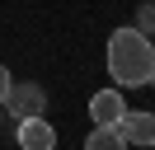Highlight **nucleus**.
<instances>
[{
    "mask_svg": "<svg viewBox=\"0 0 155 150\" xmlns=\"http://www.w3.org/2000/svg\"><path fill=\"white\" fill-rule=\"evenodd\" d=\"M104 61H108V75L117 89H141L155 75V42L146 38V28H113Z\"/></svg>",
    "mask_w": 155,
    "mask_h": 150,
    "instance_id": "1",
    "label": "nucleus"
},
{
    "mask_svg": "<svg viewBox=\"0 0 155 150\" xmlns=\"http://www.w3.org/2000/svg\"><path fill=\"white\" fill-rule=\"evenodd\" d=\"M0 108H10V117H42L47 112V89L42 84H28V80H14Z\"/></svg>",
    "mask_w": 155,
    "mask_h": 150,
    "instance_id": "2",
    "label": "nucleus"
},
{
    "mask_svg": "<svg viewBox=\"0 0 155 150\" xmlns=\"http://www.w3.org/2000/svg\"><path fill=\"white\" fill-rule=\"evenodd\" d=\"M117 131L127 136V145H146V150H150V145H155V112H146V108H127L122 122H117Z\"/></svg>",
    "mask_w": 155,
    "mask_h": 150,
    "instance_id": "3",
    "label": "nucleus"
},
{
    "mask_svg": "<svg viewBox=\"0 0 155 150\" xmlns=\"http://www.w3.org/2000/svg\"><path fill=\"white\" fill-rule=\"evenodd\" d=\"M19 150H57V127L47 117H19Z\"/></svg>",
    "mask_w": 155,
    "mask_h": 150,
    "instance_id": "4",
    "label": "nucleus"
},
{
    "mask_svg": "<svg viewBox=\"0 0 155 150\" xmlns=\"http://www.w3.org/2000/svg\"><path fill=\"white\" fill-rule=\"evenodd\" d=\"M122 112H127V103H122V89H99L94 99H89V117H94V127H117L122 122Z\"/></svg>",
    "mask_w": 155,
    "mask_h": 150,
    "instance_id": "5",
    "label": "nucleus"
},
{
    "mask_svg": "<svg viewBox=\"0 0 155 150\" xmlns=\"http://www.w3.org/2000/svg\"><path fill=\"white\" fill-rule=\"evenodd\" d=\"M85 150H127V136L117 127H94L85 136Z\"/></svg>",
    "mask_w": 155,
    "mask_h": 150,
    "instance_id": "6",
    "label": "nucleus"
},
{
    "mask_svg": "<svg viewBox=\"0 0 155 150\" xmlns=\"http://www.w3.org/2000/svg\"><path fill=\"white\" fill-rule=\"evenodd\" d=\"M10 84H14V75H10V66H0V103H5V94H10Z\"/></svg>",
    "mask_w": 155,
    "mask_h": 150,
    "instance_id": "7",
    "label": "nucleus"
},
{
    "mask_svg": "<svg viewBox=\"0 0 155 150\" xmlns=\"http://www.w3.org/2000/svg\"><path fill=\"white\" fill-rule=\"evenodd\" d=\"M150 84H155V75H150Z\"/></svg>",
    "mask_w": 155,
    "mask_h": 150,
    "instance_id": "8",
    "label": "nucleus"
}]
</instances>
